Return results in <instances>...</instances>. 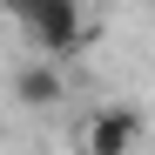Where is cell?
Wrapping results in <instances>:
<instances>
[{
    "label": "cell",
    "instance_id": "3957f363",
    "mask_svg": "<svg viewBox=\"0 0 155 155\" xmlns=\"http://www.w3.org/2000/svg\"><path fill=\"white\" fill-rule=\"evenodd\" d=\"M14 101H20V108H54V101H61V74L47 68V61L20 68L14 74Z\"/></svg>",
    "mask_w": 155,
    "mask_h": 155
},
{
    "label": "cell",
    "instance_id": "7a4b0ae2",
    "mask_svg": "<svg viewBox=\"0 0 155 155\" xmlns=\"http://www.w3.org/2000/svg\"><path fill=\"white\" fill-rule=\"evenodd\" d=\"M135 142H142V115L121 101H108L81 121V155H135Z\"/></svg>",
    "mask_w": 155,
    "mask_h": 155
},
{
    "label": "cell",
    "instance_id": "6da1fadb",
    "mask_svg": "<svg viewBox=\"0 0 155 155\" xmlns=\"http://www.w3.org/2000/svg\"><path fill=\"white\" fill-rule=\"evenodd\" d=\"M20 27L34 34L41 54H74L88 41V14H81V0H41L34 14H20Z\"/></svg>",
    "mask_w": 155,
    "mask_h": 155
},
{
    "label": "cell",
    "instance_id": "277c9868",
    "mask_svg": "<svg viewBox=\"0 0 155 155\" xmlns=\"http://www.w3.org/2000/svg\"><path fill=\"white\" fill-rule=\"evenodd\" d=\"M0 7H7V14L20 20V14H34V7H41V0H0Z\"/></svg>",
    "mask_w": 155,
    "mask_h": 155
}]
</instances>
